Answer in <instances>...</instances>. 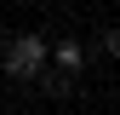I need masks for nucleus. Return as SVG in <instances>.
Returning a JSON list of instances; mask_svg holds the SVG:
<instances>
[{"label": "nucleus", "mask_w": 120, "mask_h": 115, "mask_svg": "<svg viewBox=\"0 0 120 115\" xmlns=\"http://www.w3.org/2000/svg\"><path fill=\"white\" fill-rule=\"evenodd\" d=\"M46 63H52V40H40V35H11L6 58H0V69H6L11 81H34Z\"/></svg>", "instance_id": "nucleus-1"}, {"label": "nucleus", "mask_w": 120, "mask_h": 115, "mask_svg": "<svg viewBox=\"0 0 120 115\" xmlns=\"http://www.w3.org/2000/svg\"><path fill=\"white\" fill-rule=\"evenodd\" d=\"M52 69H57V75H80V69H86V46H80V40H57V46H52Z\"/></svg>", "instance_id": "nucleus-2"}, {"label": "nucleus", "mask_w": 120, "mask_h": 115, "mask_svg": "<svg viewBox=\"0 0 120 115\" xmlns=\"http://www.w3.org/2000/svg\"><path fill=\"white\" fill-rule=\"evenodd\" d=\"M34 81H40V86H46V92H52V98H63V92H69V75H57V69H52V63H46V69H40V75H34Z\"/></svg>", "instance_id": "nucleus-3"}, {"label": "nucleus", "mask_w": 120, "mask_h": 115, "mask_svg": "<svg viewBox=\"0 0 120 115\" xmlns=\"http://www.w3.org/2000/svg\"><path fill=\"white\" fill-rule=\"evenodd\" d=\"M97 46H103V58H120V35H114V29H103V40H97Z\"/></svg>", "instance_id": "nucleus-4"}]
</instances>
